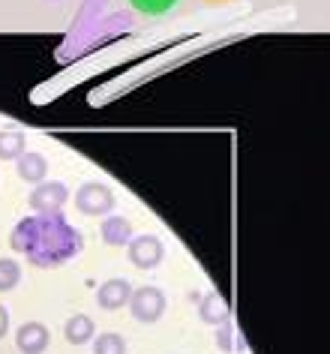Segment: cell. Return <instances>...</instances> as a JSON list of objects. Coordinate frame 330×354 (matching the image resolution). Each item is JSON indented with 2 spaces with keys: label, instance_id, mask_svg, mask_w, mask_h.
I'll use <instances>...</instances> for the list:
<instances>
[{
  "label": "cell",
  "instance_id": "17",
  "mask_svg": "<svg viewBox=\"0 0 330 354\" xmlns=\"http://www.w3.org/2000/svg\"><path fill=\"white\" fill-rule=\"evenodd\" d=\"M6 330H10V309L0 304V339L6 336Z\"/></svg>",
  "mask_w": 330,
  "mask_h": 354
},
{
  "label": "cell",
  "instance_id": "8",
  "mask_svg": "<svg viewBox=\"0 0 330 354\" xmlns=\"http://www.w3.org/2000/svg\"><path fill=\"white\" fill-rule=\"evenodd\" d=\"M199 318L204 324H213V327H222L231 322V306L226 297H219V291H210V295L201 297L199 304Z\"/></svg>",
  "mask_w": 330,
  "mask_h": 354
},
{
  "label": "cell",
  "instance_id": "4",
  "mask_svg": "<svg viewBox=\"0 0 330 354\" xmlns=\"http://www.w3.org/2000/svg\"><path fill=\"white\" fill-rule=\"evenodd\" d=\"M129 309H132V318L141 324H154L163 318L165 313V295L159 291L156 286H141V288H132V297H129Z\"/></svg>",
  "mask_w": 330,
  "mask_h": 354
},
{
  "label": "cell",
  "instance_id": "7",
  "mask_svg": "<svg viewBox=\"0 0 330 354\" xmlns=\"http://www.w3.org/2000/svg\"><path fill=\"white\" fill-rule=\"evenodd\" d=\"M129 297H132V286L127 279H105L102 286L96 288V304L102 309H109V313L129 306Z\"/></svg>",
  "mask_w": 330,
  "mask_h": 354
},
{
  "label": "cell",
  "instance_id": "10",
  "mask_svg": "<svg viewBox=\"0 0 330 354\" xmlns=\"http://www.w3.org/2000/svg\"><path fill=\"white\" fill-rule=\"evenodd\" d=\"M100 234L109 246H127L132 241V223L123 216H105L100 223Z\"/></svg>",
  "mask_w": 330,
  "mask_h": 354
},
{
  "label": "cell",
  "instance_id": "6",
  "mask_svg": "<svg viewBox=\"0 0 330 354\" xmlns=\"http://www.w3.org/2000/svg\"><path fill=\"white\" fill-rule=\"evenodd\" d=\"M51 342V333L42 322H24L19 330H15V348L21 354H42Z\"/></svg>",
  "mask_w": 330,
  "mask_h": 354
},
{
  "label": "cell",
  "instance_id": "3",
  "mask_svg": "<svg viewBox=\"0 0 330 354\" xmlns=\"http://www.w3.org/2000/svg\"><path fill=\"white\" fill-rule=\"evenodd\" d=\"M75 207L84 216H105L114 207V192L100 180H87L75 189Z\"/></svg>",
  "mask_w": 330,
  "mask_h": 354
},
{
  "label": "cell",
  "instance_id": "9",
  "mask_svg": "<svg viewBox=\"0 0 330 354\" xmlns=\"http://www.w3.org/2000/svg\"><path fill=\"white\" fill-rule=\"evenodd\" d=\"M15 171L24 183H42L48 174V159L42 153H33V150H24V153L15 159Z\"/></svg>",
  "mask_w": 330,
  "mask_h": 354
},
{
  "label": "cell",
  "instance_id": "16",
  "mask_svg": "<svg viewBox=\"0 0 330 354\" xmlns=\"http://www.w3.org/2000/svg\"><path fill=\"white\" fill-rule=\"evenodd\" d=\"M129 3L145 15H165L177 6V0H129Z\"/></svg>",
  "mask_w": 330,
  "mask_h": 354
},
{
  "label": "cell",
  "instance_id": "12",
  "mask_svg": "<svg viewBox=\"0 0 330 354\" xmlns=\"http://www.w3.org/2000/svg\"><path fill=\"white\" fill-rule=\"evenodd\" d=\"M24 150H28V141L19 129H3L0 132V159L3 162H15Z\"/></svg>",
  "mask_w": 330,
  "mask_h": 354
},
{
  "label": "cell",
  "instance_id": "14",
  "mask_svg": "<svg viewBox=\"0 0 330 354\" xmlns=\"http://www.w3.org/2000/svg\"><path fill=\"white\" fill-rule=\"evenodd\" d=\"M217 348L219 351H244L246 348V342L237 336V330H235V324H222V327H217Z\"/></svg>",
  "mask_w": 330,
  "mask_h": 354
},
{
  "label": "cell",
  "instance_id": "1",
  "mask_svg": "<svg viewBox=\"0 0 330 354\" xmlns=\"http://www.w3.org/2000/svg\"><path fill=\"white\" fill-rule=\"evenodd\" d=\"M12 250L24 252L28 261H33L37 268H55V264L82 252V232H75L60 214L30 216L15 225Z\"/></svg>",
  "mask_w": 330,
  "mask_h": 354
},
{
  "label": "cell",
  "instance_id": "5",
  "mask_svg": "<svg viewBox=\"0 0 330 354\" xmlns=\"http://www.w3.org/2000/svg\"><path fill=\"white\" fill-rule=\"evenodd\" d=\"M129 250V261L136 264L138 270H154L159 261H163L165 255V246L163 241H159L156 234H141V237H132V241L127 243Z\"/></svg>",
  "mask_w": 330,
  "mask_h": 354
},
{
  "label": "cell",
  "instance_id": "15",
  "mask_svg": "<svg viewBox=\"0 0 330 354\" xmlns=\"http://www.w3.org/2000/svg\"><path fill=\"white\" fill-rule=\"evenodd\" d=\"M21 282V268L12 259H0V291H12Z\"/></svg>",
  "mask_w": 330,
  "mask_h": 354
},
{
  "label": "cell",
  "instance_id": "13",
  "mask_svg": "<svg viewBox=\"0 0 330 354\" xmlns=\"http://www.w3.org/2000/svg\"><path fill=\"white\" fill-rule=\"evenodd\" d=\"M93 354H127V339L120 333L93 336Z\"/></svg>",
  "mask_w": 330,
  "mask_h": 354
},
{
  "label": "cell",
  "instance_id": "11",
  "mask_svg": "<svg viewBox=\"0 0 330 354\" xmlns=\"http://www.w3.org/2000/svg\"><path fill=\"white\" fill-rule=\"evenodd\" d=\"M64 336H66V342H69V345L93 342V336H96V324H93V318H91V315L75 313V315L64 324Z\"/></svg>",
  "mask_w": 330,
  "mask_h": 354
},
{
  "label": "cell",
  "instance_id": "2",
  "mask_svg": "<svg viewBox=\"0 0 330 354\" xmlns=\"http://www.w3.org/2000/svg\"><path fill=\"white\" fill-rule=\"evenodd\" d=\"M66 201H69V189L64 187V183L60 180H42V183H37V189L30 192L28 205L37 216H57L60 210L66 207Z\"/></svg>",
  "mask_w": 330,
  "mask_h": 354
}]
</instances>
